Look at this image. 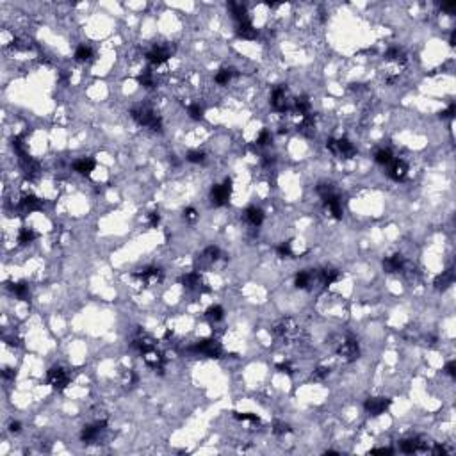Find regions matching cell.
Wrapping results in <instances>:
<instances>
[{
    "label": "cell",
    "instance_id": "1",
    "mask_svg": "<svg viewBox=\"0 0 456 456\" xmlns=\"http://www.w3.org/2000/svg\"><path fill=\"white\" fill-rule=\"evenodd\" d=\"M315 191H317V194L321 196L322 204H324V207L328 209L332 218L342 219V216H344V211H342V198H341V194H339L337 189L334 187V184H330V182H321V184L315 187Z\"/></svg>",
    "mask_w": 456,
    "mask_h": 456
},
{
    "label": "cell",
    "instance_id": "2",
    "mask_svg": "<svg viewBox=\"0 0 456 456\" xmlns=\"http://www.w3.org/2000/svg\"><path fill=\"white\" fill-rule=\"evenodd\" d=\"M131 116L134 118V121L141 126H146L150 131L161 132L162 131V118L148 105H139V107L132 109Z\"/></svg>",
    "mask_w": 456,
    "mask_h": 456
},
{
    "label": "cell",
    "instance_id": "3",
    "mask_svg": "<svg viewBox=\"0 0 456 456\" xmlns=\"http://www.w3.org/2000/svg\"><path fill=\"white\" fill-rule=\"evenodd\" d=\"M273 335H275L278 341L284 342V344H292V342H296L299 337H301V330H299V326L296 324L294 319L285 317L275 324Z\"/></svg>",
    "mask_w": 456,
    "mask_h": 456
},
{
    "label": "cell",
    "instance_id": "4",
    "mask_svg": "<svg viewBox=\"0 0 456 456\" xmlns=\"http://www.w3.org/2000/svg\"><path fill=\"white\" fill-rule=\"evenodd\" d=\"M334 349L337 353V357L342 358L344 362H355L360 357V346L358 341L353 337H341L334 344Z\"/></svg>",
    "mask_w": 456,
    "mask_h": 456
},
{
    "label": "cell",
    "instance_id": "5",
    "mask_svg": "<svg viewBox=\"0 0 456 456\" xmlns=\"http://www.w3.org/2000/svg\"><path fill=\"white\" fill-rule=\"evenodd\" d=\"M292 102L294 98L291 96V91L285 84L276 86L271 93V107L275 112H289L292 111Z\"/></svg>",
    "mask_w": 456,
    "mask_h": 456
},
{
    "label": "cell",
    "instance_id": "6",
    "mask_svg": "<svg viewBox=\"0 0 456 456\" xmlns=\"http://www.w3.org/2000/svg\"><path fill=\"white\" fill-rule=\"evenodd\" d=\"M326 148L341 159H353L357 155V148H355V145L348 138H339V139L330 138L326 141Z\"/></svg>",
    "mask_w": 456,
    "mask_h": 456
},
{
    "label": "cell",
    "instance_id": "7",
    "mask_svg": "<svg viewBox=\"0 0 456 456\" xmlns=\"http://www.w3.org/2000/svg\"><path fill=\"white\" fill-rule=\"evenodd\" d=\"M189 351L196 353V355H202V357H207V358H219L223 355L221 344H219L216 339H204V341H198Z\"/></svg>",
    "mask_w": 456,
    "mask_h": 456
},
{
    "label": "cell",
    "instance_id": "8",
    "mask_svg": "<svg viewBox=\"0 0 456 456\" xmlns=\"http://www.w3.org/2000/svg\"><path fill=\"white\" fill-rule=\"evenodd\" d=\"M46 381H48V385L54 388V390L62 392L70 385L72 378H70V372L66 371V369L55 365V367L48 369V372H46Z\"/></svg>",
    "mask_w": 456,
    "mask_h": 456
},
{
    "label": "cell",
    "instance_id": "9",
    "mask_svg": "<svg viewBox=\"0 0 456 456\" xmlns=\"http://www.w3.org/2000/svg\"><path fill=\"white\" fill-rule=\"evenodd\" d=\"M232 194V180L226 178L223 184H216L211 189V204L214 207H225Z\"/></svg>",
    "mask_w": 456,
    "mask_h": 456
},
{
    "label": "cell",
    "instance_id": "10",
    "mask_svg": "<svg viewBox=\"0 0 456 456\" xmlns=\"http://www.w3.org/2000/svg\"><path fill=\"white\" fill-rule=\"evenodd\" d=\"M107 429V421H96L95 424H88L82 428L81 431V440L84 444H93L100 438V435Z\"/></svg>",
    "mask_w": 456,
    "mask_h": 456
},
{
    "label": "cell",
    "instance_id": "11",
    "mask_svg": "<svg viewBox=\"0 0 456 456\" xmlns=\"http://www.w3.org/2000/svg\"><path fill=\"white\" fill-rule=\"evenodd\" d=\"M390 403H392L390 399L381 398V396H379V398H369V399H365L364 408H365V412H367L369 415L378 417V415H381V414L387 412V408L390 407Z\"/></svg>",
    "mask_w": 456,
    "mask_h": 456
},
{
    "label": "cell",
    "instance_id": "12",
    "mask_svg": "<svg viewBox=\"0 0 456 456\" xmlns=\"http://www.w3.org/2000/svg\"><path fill=\"white\" fill-rule=\"evenodd\" d=\"M171 57V52H169L166 46H154V48L150 50V52H146V61L150 62V64L154 66V68H159V66L164 64L168 59Z\"/></svg>",
    "mask_w": 456,
    "mask_h": 456
},
{
    "label": "cell",
    "instance_id": "13",
    "mask_svg": "<svg viewBox=\"0 0 456 456\" xmlns=\"http://www.w3.org/2000/svg\"><path fill=\"white\" fill-rule=\"evenodd\" d=\"M399 449H401L403 452L414 454V452H428L431 447H429L428 442H424L422 438L415 437V438H407V440H403L401 444H399Z\"/></svg>",
    "mask_w": 456,
    "mask_h": 456
},
{
    "label": "cell",
    "instance_id": "14",
    "mask_svg": "<svg viewBox=\"0 0 456 456\" xmlns=\"http://www.w3.org/2000/svg\"><path fill=\"white\" fill-rule=\"evenodd\" d=\"M388 178L396 182L405 180V176L408 175V164L403 159H394V161L388 164V171H387Z\"/></svg>",
    "mask_w": 456,
    "mask_h": 456
},
{
    "label": "cell",
    "instance_id": "15",
    "mask_svg": "<svg viewBox=\"0 0 456 456\" xmlns=\"http://www.w3.org/2000/svg\"><path fill=\"white\" fill-rule=\"evenodd\" d=\"M143 360L154 371H162V367H164V357H162L161 351H157V348H152L146 353H143Z\"/></svg>",
    "mask_w": 456,
    "mask_h": 456
},
{
    "label": "cell",
    "instance_id": "16",
    "mask_svg": "<svg viewBox=\"0 0 456 456\" xmlns=\"http://www.w3.org/2000/svg\"><path fill=\"white\" fill-rule=\"evenodd\" d=\"M41 209H43L41 200L34 194H25L18 204V211L23 212V214H31V212L41 211Z\"/></svg>",
    "mask_w": 456,
    "mask_h": 456
},
{
    "label": "cell",
    "instance_id": "17",
    "mask_svg": "<svg viewBox=\"0 0 456 456\" xmlns=\"http://www.w3.org/2000/svg\"><path fill=\"white\" fill-rule=\"evenodd\" d=\"M405 268H407V260H405V257H403L401 253H394L390 257L383 258V269L387 273H399Z\"/></svg>",
    "mask_w": 456,
    "mask_h": 456
},
{
    "label": "cell",
    "instance_id": "18",
    "mask_svg": "<svg viewBox=\"0 0 456 456\" xmlns=\"http://www.w3.org/2000/svg\"><path fill=\"white\" fill-rule=\"evenodd\" d=\"M96 168V161L91 157H81L72 164V169L82 176H89Z\"/></svg>",
    "mask_w": 456,
    "mask_h": 456
},
{
    "label": "cell",
    "instance_id": "19",
    "mask_svg": "<svg viewBox=\"0 0 456 456\" xmlns=\"http://www.w3.org/2000/svg\"><path fill=\"white\" fill-rule=\"evenodd\" d=\"M317 278H319V282L324 285V287H330V285L337 284V282L341 280L342 275H341V271L335 269V268H324V269H321V271L317 273Z\"/></svg>",
    "mask_w": 456,
    "mask_h": 456
},
{
    "label": "cell",
    "instance_id": "20",
    "mask_svg": "<svg viewBox=\"0 0 456 456\" xmlns=\"http://www.w3.org/2000/svg\"><path fill=\"white\" fill-rule=\"evenodd\" d=\"M20 162H22L23 173H25V176H27L29 180L38 178L39 176V164L31 157V155H23V157H20Z\"/></svg>",
    "mask_w": 456,
    "mask_h": 456
},
{
    "label": "cell",
    "instance_id": "21",
    "mask_svg": "<svg viewBox=\"0 0 456 456\" xmlns=\"http://www.w3.org/2000/svg\"><path fill=\"white\" fill-rule=\"evenodd\" d=\"M315 278H317V275H314L310 269H305V271H299L298 275H296L294 285L298 289H301V291H308V289L312 287V284H314Z\"/></svg>",
    "mask_w": 456,
    "mask_h": 456
},
{
    "label": "cell",
    "instance_id": "22",
    "mask_svg": "<svg viewBox=\"0 0 456 456\" xmlns=\"http://www.w3.org/2000/svg\"><path fill=\"white\" fill-rule=\"evenodd\" d=\"M385 61L405 66L408 62V54L403 48H399V46H390V48L385 52Z\"/></svg>",
    "mask_w": 456,
    "mask_h": 456
},
{
    "label": "cell",
    "instance_id": "23",
    "mask_svg": "<svg viewBox=\"0 0 456 456\" xmlns=\"http://www.w3.org/2000/svg\"><path fill=\"white\" fill-rule=\"evenodd\" d=\"M292 112L299 114L301 118H305V116H310V112H312V102L308 100V96H298V98H294V102H292Z\"/></svg>",
    "mask_w": 456,
    "mask_h": 456
},
{
    "label": "cell",
    "instance_id": "24",
    "mask_svg": "<svg viewBox=\"0 0 456 456\" xmlns=\"http://www.w3.org/2000/svg\"><path fill=\"white\" fill-rule=\"evenodd\" d=\"M136 276L145 284H155V282L162 280V271L159 268H146L143 271L136 273Z\"/></svg>",
    "mask_w": 456,
    "mask_h": 456
},
{
    "label": "cell",
    "instance_id": "25",
    "mask_svg": "<svg viewBox=\"0 0 456 456\" xmlns=\"http://www.w3.org/2000/svg\"><path fill=\"white\" fill-rule=\"evenodd\" d=\"M228 9H230V15H232V18L235 20V23L248 22L249 20L248 9H246V6L241 4V2H228Z\"/></svg>",
    "mask_w": 456,
    "mask_h": 456
},
{
    "label": "cell",
    "instance_id": "26",
    "mask_svg": "<svg viewBox=\"0 0 456 456\" xmlns=\"http://www.w3.org/2000/svg\"><path fill=\"white\" fill-rule=\"evenodd\" d=\"M235 34L242 39H255L257 38V29L253 27L251 20H248V22H241L235 25Z\"/></svg>",
    "mask_w": 456,
    "mask_h": 456
},
{
    "label": "cell",
    "instance_id": "27",
    "mask_svg": "<svg viewBox=\"0 0 456 456\" xmlns=\"http://www.w3.org/2000/svg\"><path fill=\"white\" fill-rule=\"evenodd\" d=\"M180 282H182V285H184L185 289H191V291H194V289H202V285H204V280H202L200 271L187 273V275L182 276Z\"/></svg>",
    "mask_w": 456,
    "mask_h": 456
},
{
    "label": "cell",
    "instance_id": "28",
    "mask_svg": "<svg viewBox=\"0 0 456 456\" xmlns=\"http://www.w3.org/2000/svg\"><path fill=\"white\" fill-rule=\"evenodd\" d=\"M223 257H225V255H223V251L218 248V246H207V248L204 249V253H202V260H204L207 266L216 264V262L221 260Z\"/></svg>",
    "mask_w": 456,
    "mask_h": 456
},
{
    "label": "cell",
    "instance_id": "29",
    "mask_svg": "<svg viewBox=\"0 0 456 456\" xmlns=\"http://www.w3.org/2000/svg\"><path fill=\"white\" fill-rule=\"evenodd\" d=\"M452 282H454V271H452V269H447V271H442V275H438L437 278H435V287H437L438 291H444V289H447L449 285H452Z\"/></svg>",
    "mask_w": 456,
    "mask_h": 456
},
{
    "label": "cell",
    "instance_id": "30",
    "mask_svg": "<svg viewBox=\"0 0 456 456\" xmlns=\"http://www.w3.org/2000/svg\"><path fill=\"white\" fill-rule=\"evenodd\" d=\"M246 219L249 221V225L260 226L264 223V211L258 207H248L246 209Z\"/></svg>",
    "mask_w": 456,
    "mask_h": 456
},
{
    "label": "cell",
    "instance_id": "31",
    "mask_svg": "<svg viewBox=\"0 0 456 456\" xmlns=\"http://www.w3.org/2000/svg\"><path fill=\"white\" fill-rule=\"evenodd\" d=\"M234 75H235L234 68H221L218 73H216L214 81H216V84H219V86H226L232 79H234Z\"/></svg>",
    "mask_w": 456,
    "mask_h": 456
},
{
    "label": "cell",
    "instance_id": "32",
    "mask_svg": "<svg viewBox=\"0 0 456 456\" xmlns=\"http://www.w3.org/2000/svg\"><path fill=\"white\" fill-rule=\"evenodd\" d=\"M205 317H207L211 322H219L223 317H225V308H223L221 305H212V307H209L207 312H205Z\"/></svg>",
    "mask_w": 456,
    "mask_h": 456
},
{
    "label": "cell",
    "instance_id": "33",
    "mask_svg": "<svg viewBox=\"0 0 456 456\" xmlns=\"http://www.w3.org/2000/svg\"><path fill=\"white\" fill-rule=\"evenodd\" d=\"M9 289H11V292L18 299H27L29 298V285L25 284V282H16V284H11L9 285Z\"/></svg>",
    "mask_w": 456,
    "mask_h": 456
},
{
    "label": "cell",
    "instance_id": "34",
    "mask_svg": "<svg viewBox=\"0 0 456 456\" xmlns=\"http://www.w3.org/2000/svg\"><path fill=\"white\" fill-rule=\"evenodd\" d=\"M138 81H139V84H141L143 88H146V89H152V88H154V86H155V77H154V72H152V70H150V68H146L143 73H139Z\"/></svg>",
    "mask_w": 456,
    "mask_h": 456
},
{
    "label": "cell",
    "instance_id": "35",
    "mask_svg": "<svg viewBox=\"0 0 456 456\" xmlns=\"http://www.w3.org/2000/svg\"><path fill=\"white\" fill-rule=\"evenodd\" d=\"M374 161L378 162L379 166H388L392 161H394V155H392L390 150L381 148V150H378V152L374 154Z\"/></svg>",
    "mask_w": 456,
    "mask_h": 456
},
{
    "label": "cell",
    "instance_id": "36",
    "mask_svg": "<svg viewBox=\"0 0 456 456\" xmlns=\"http://www.w3.org/2000/svg\"><path fill=\"white\" fill-rule=\"evenodd\" d=\"M234 419L241 422H251V424H260V417L257 414H248V412H234Z\"/></svg>",
    "mask_w": 456,
    "mask_h": 456
},
{
    "label": "cell",
    "instance_id": "37",
    "mask_svg": "<svg viewBox=\"0 0 456 456\" xmlns=\"http://www.w3.org/2000/svg\"><path fill=\"white\" fill-rule=\"evenodd\" d=\"M91 55H93V50L89 48L88 45H79L77 50H75V59H77V61H81V62L89 61V59H91Z\"/></svg>",
    "mask_w": 456,
    "mask_h": 456
},
{
    "label": "cell",
    "instance_id": "38",
    "mask_svg": "<svg viewBox=\"0 0 456 456\" xmlns=\"http://www.w3.org/2000/svg\"><path fill=\"white\" fill-rule=\"evenodd\" d=\"M185 159L189 162H192V164H204L207 157H205V152H202V150H189Z\"/></svg>",
    "mask_w": 456,
    "mask_h": 456
},
{
    "label": "cell",
    "instance_id": "39",
    "mask_svg": "<svg viewBox=\"0 0 456 456\" xmlns=\"http://www.w3.org/2000/svg\"><path fill=\"white\" fill-rule=\"evenodd\" d=\"M34 239H36V234L32 228H22L18 234V244L25 246V244H29V242L34 241Z\"/></svg>",
    "mask_w": 456,
    "mask_h": 456
},
{
    "label": "cell",
    "instance_id": "40",
    "mask_svg": "<svg viewBox=\"0 0 456 456\" xmlns=\"http://www.w3.org/2000/svg\"><path fill=\"white\" fill-rule=\"evenodd\" d=\"M187 114L191 119H196V121H200V119H204V114H205V109L202 107L200 104H191L187 105Z\"/></svg>",
    "mask_w": 456,
    "mask_h": 456
},
{
    "label": "cell",
    "instance_id": "41",
    "mask_svg": "<svg viewBox=\"0 0 456 456\" xmlns=\"http://www.w3.org/2000/svg\"><path fill=\"white\" fill-rule=\"evenodd\" d=\"M276 255L280 258H289L292 257V248H291V242H282L278 248H276Z\"/></svg>",
    "mask_w": 456,
    "mask_h": 456
},
{
    "label": "cell",
    "instance_id": "42",
    "mask_svg": "<svg viewBox=\"0 0 456 456\" xmlns=\"http://www.w3.org/2000/svg\"><path fill=\"white\" fill-rule=\"evenodd\" d=\"M292 429L289 424H285V422H278L276 421L275 424H273V433L275 435H285V433H291Z\"/></svg>",
    "mask_w": 456,
    "mask_h": 456
},
{
    "label": "cell",
    "instance_id": "43",
    "mask_svg": "<svg viewBox=\"0 0 456 456\" xmlns=\"http://www.w3.org/2000/svg\"><path fill=\"white\" fill-rule=\"evenodd\" d=\"M328 376H330V369L328 367H317L314 371V374H312V378H314V381H324L326 378H328Z\"/></svg>",
    "mask_w": 456,
    "mask_h": 456
},
{
    "label": "cell",
    "instance_id": "44",
    "mask_svg": "<svg viewBox=\"0 0 456 456\" xmlns=\"http://www.w3.org/2000/svg\"><path fill=\"white\" fill-rule=\"evenodd\" d=\"M273 141V134L269 131H262L260 134H258V138H257V145L258 146H266V145H269V143Z\"/></svg>",
    "mask_w": 456,
    "mask_h": 456
},
{
    "label": "cell",
    "instance_id": "45",
    "mask_svg": "<svg viewBox=\"0 0 456 456\" xmlns=\"http://www.w3.org/2000/svg\"><path fill=\"white\" fill-rule=\"evenodd\" d=\"M184 218H185V221H196V219H198V212H196V209H192V207H187L184 211Z\"/></svg>",
    "mask_w": 456,
    "mask_h": 456
},
{
    "label": "cell",
    "instance_id": "46",
    "mask_svg": "<svg viewBox=\"0 0 456 456\" xmlns=\"http://www.w3.org/2000/svg\"><path fill=\"white\" fill-rule=\"evenodd\" d=\"M276 369L280 372H284V374H292L294 372V367H292L289 362H282V364H276Z\"/></svg>",
    "mask_w": 456,
    "mask_h": 456
},
{
    "label": "cell",
    "instance_id": "47",
    "mask_svg": "<svg viewBox=\"0 0 456 456\" xmlns=\"http://www.w3.org/2000/svg\"><path fill=\"white\" fill-rule=\"evenodd\" d=\"M454 112H456V105L454 104H449V107L447 109H444V111L440 112V116L444 119H451L452 116H454Z\"/></svg>",
    "mask_w": 456,
    "mask_h": 456
},
{
    "label": "cell",
    "instance_id": "48",
    "mask_svg": "<svg viewBox=\"0 0 456 456\" xmlns=\"http://www.w3.org/2000/svg\"><path fill=\"white\" fill-rule=\"evenodd\" d=\"M148 221H150V226L157 228L159 223H161V214L159 212H152V214H148Z\"/></svg>",
    "mask_w": 456,
    "mask_h": 456
},
{
    "label": "cell",
    "instance_id": "49",
    "mask_svg": "<svg viewBox=\"0 0 456 456\" xmlns=\"http://www.w3.org/2000/svg\"><path fill=\"white\" fill-rule=\"evenodd\" d=\"M429 452H433V454H447V449L442 444H433L431 449H429Z\"/></svg>",
    "mask_w": 456,
    "mask_h": 456
},
{
    "label": "cell",
    "instance_id": "50",
    "mask_svg": "<svg viewBox=\"0 0 456 456\" xmlns=\"http://www.w3.org/2000/svg\"><path fill=\"white\" fill-rule=\"evenodd\" d=\"M445 372H447L449 376H452V378H454V376H456V364H454V360H451V362H447V364H445Z\"/></svg>",
    "mask_w": 456,
    "mask_h": 456
},
{
    "label": "cell",
    "instance_id": "51",
    "mask_svg": "<svg viewBox=\"0 0 456 456\" xmlns=\"http://www.w3.org/2000/svg\"><path fill=\"white\" fill-rule=\"evenodd\" d=\"M9 429H11L13 433H18L20 429H22V424H20L18 421H13L11 424H9Z\"/></svg>",
    "mask_w": 456,
    "mask_h": 456
},
{
    "label": "cell",
    "instance_id": "52",
    "mask_svg": "<svg viewBox=\"0 0 456 456\" xmlns=\"http://www.w3.org/2000/svg\"><path fill=\"white\" fill-rule=\"evenodd\" d=\"M442 9L447 13H452L456 9V2H447V4H442Z\"/></svg>",
    "mask_w": 456,
    "mask_h": 456
},
{
    "label": "cell",
    "instance_id": "53",
    "mask_svg": "<svg viewBox=\"0 0 456 456\" xmlns=\"http://www.w3.org/2000/svg\"><path fill=\"white\" fill-rule=\"evenodd\" d=\"M371 452H372V454H376V452H378V454H392L394 451H392V449H383V447H381V449H372Z\"/></svg>",
    "mask_w": 456,
    "mask_h": 456
},
{
    "label": "cell",
    "instance_id": "54",
    "mask_svg": "<svg viewBox=\"0 0 456 456\" xmlns=\"http://www.w3.org/2000/svg\"><path fill=\"white\" fill-rule=\"evenodd\" d=\"M4 378H15V372H11V369H4Z\"/></svg>",
    "mask_w": 456,
    "mask_h": 456
}]
</instances>
